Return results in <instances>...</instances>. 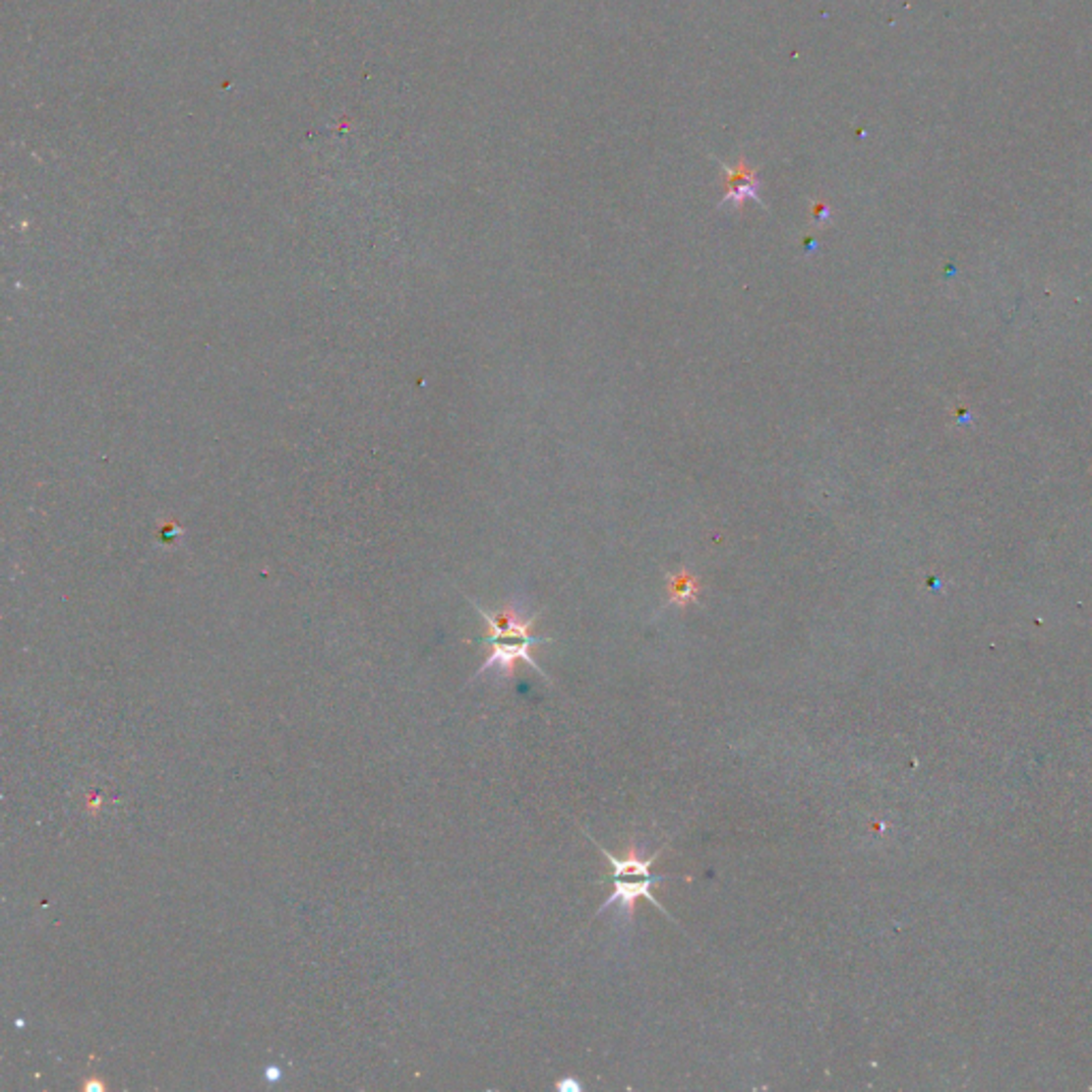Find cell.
<instances>
[{"mask_svg": "<svg viewBox=\"0 0 1092 1092\" xmlns=\"http://www.w3.org/2000/svg\"><path fill=\"white\" fill-rule=\"evenodd\" d=\"M723 171H726V195H723L719 208L730 206L734 210H741L749 199L758 201L761 206L759 182L756 171L747 167L745 158H741L736 167H723Z\"/></svg>", "mask_w": 1092, "mask_h": 1092, "instance_id": "cell-3", "label": "cell"}, {"mask_svg": "<svg viewBox=\"0 0 1092 1092\" xmlns=\"http://www.w3.org/2000/svg\"><path fill=\"white\" fill-rule=\"evenodd\" d=\"M813 218H816L818 222L828 220V218H830V210H828V206H823V203H816V206H813Z\"/></svg>", "mask_w": 1092, "mask_h": 1092, "instance_id": "cell-5", "label": "cell"}, {"mask_svg": "<svg viewBox=\"0 0 1092 1092\" xmlns=\"http://www.w3.org/2000/svg\"><path fill=\"white\" fill-rule=\"evenodd\" d=\"M666 591H668V604L685 608L698 602L700 595V580L690 570H677V573L666 575Z\"/></svg>", "mask_w": 1092, "mask_h": 1092, "instance_id": "cell-4", "label": "cell"}, {"mask_svg": "<svg viewBox=\"0 0 1092 1092\" xmlns=\"http://www.w3.org/2000/svg\"><path fill=\"white\" fill-rule=\"evenodd\" d=\"M589 841L600 849L604 860L611 862L613 873H611V883H613V894L604 900V905L600 907L598 913H604L606 909L611 907H619L621 913H626L628 918L634 916V909H637V903L640 898H646L649 903L664 913L672 920L670 913L664 909V905L659 903V900L653 896V885H657L659 881H666V880H675V875H655L653 873V865L662 856V849H659L657 854L649 856V858H642L640 852L637 847H630L626 856L617 858L615 854L608 852L600 843H595L593 836H589Z\"/></svg>", "mask_w": 1092, "mask_h": 1092, "instance_id": "cell-2", "label": "cell"}, {"mask_svg": "<svg viewBox=\"0 0 1092 1092\" xmlns=\"http://www.w3.org/2000/svg\"><path fill=\"white\" fill-rule=\"evenodd\" d=\"M476 611L482 615V619H485L487 624L485 644L491 649L485 664L480 666L478 675H485L487 670H498L502 677L513 679L516 664L525 662L527 666L536 670L538 675L549 679L544 675V670L533 662V657L529 653L531 646L551 642V638H542L533 634V624L538 621V615L525 617L523 608H518V604H506L504 608H500V611H485V608H480L476 604Z\"/></svg>", "mask_w": 1092, "mask_h": 1092, "instance_id": "cell-1", "label": "cell"}]
</instances>
